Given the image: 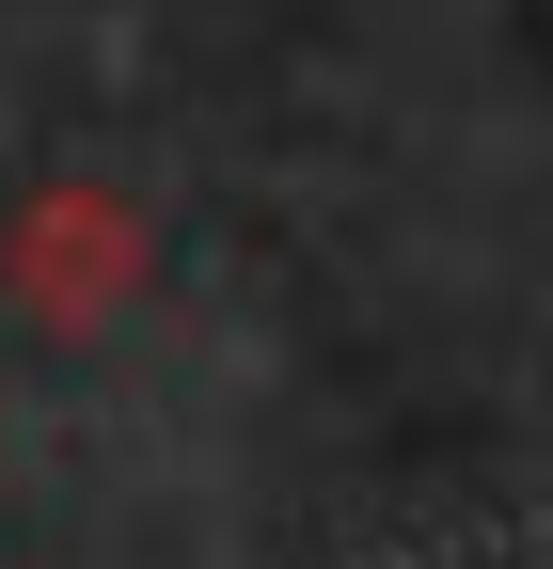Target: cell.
Returning a JSON list of instances; mask_svg holds the SVG:
<instances>
[{
    "instance_id": "6da1fadb",
    "label": "cell",
    "mask_w": 553,
    "mask_h": 569,
    "mask_svg": "<svg viewBox=\"0 0 553 569\" xmlns=\"http://www.w3.org/2000/svg\"><path fill=\"white\" fill-rule=\"evenodd\" d=\"M127 269H143V238H127L111 190H48L32 222H17V301L63 317V332H95V317L127 301Z\"/></svg>"
}]
</instances>
